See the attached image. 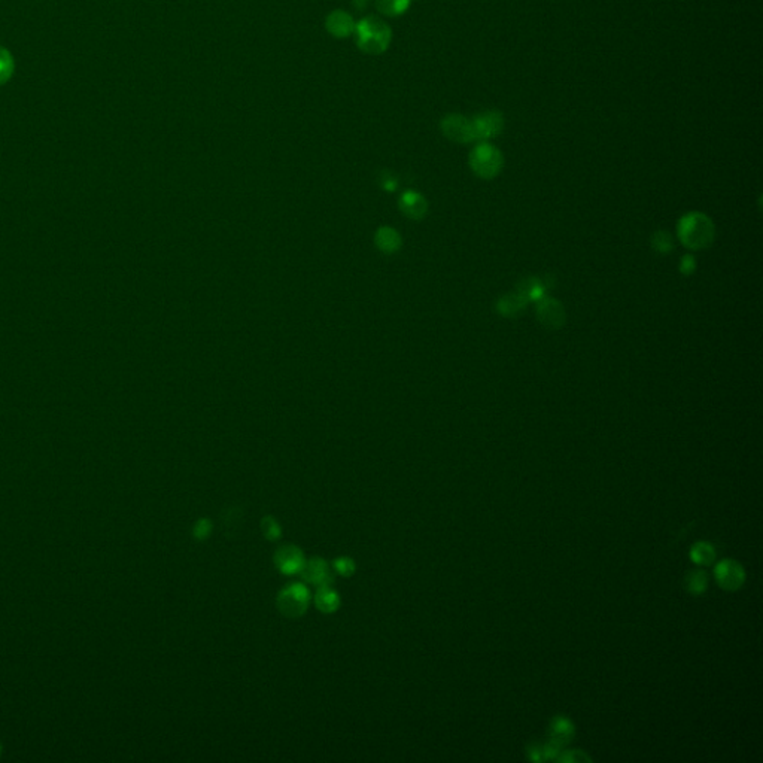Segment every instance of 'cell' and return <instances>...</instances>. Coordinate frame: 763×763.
I'll use <instances>...</instances> for the list:
<instances>
[{"label": "cell", "mask_w": 763, "mask_h": 763, "mask_svg": "<svg viewBox=\"0 0 763 763\" xmlns=\"http://www.w3.org/2000/svg\"><path fill=\"white\" fill-rule=\"evenodd\" d=\"M680 243L690 250H702L713 245L715 225L708 215L693 211L683 215L677 224Z\"/></svg>", "instance_id": "obj_1"}, {"label": "cell", "mask_w": 763, "mask_h": 763, "mask_svg": "<svg viewBox=\"0 0 763 763\" xmlns=\"http://www.w3.org/2000/svg\"><path fill=\"white\" fill-rule=\"evenodd\" d=\"M358 47L367 54H380L390 47L391 29L376 17L361 20L354 29Z\"/></svg>", "instance_id": "obj_2"}, {"label": "cell", "mask_w": 763, "mask_h": 763, "mask_svg": "<svg viewBox=\"0 0 763 763\" xmlns=\"http://www.w3.org/2000/svg\"><path fill=\"white\" fill-rule=\"evenodd\" d=\"M470 167L476 176L486 180L494 179L504 167L503 152L492 143L480 142L470 154Z\"/></svg>", "instance_id": "obj_3"}, {"label": "cell", "mask_w": 763, "mask_h": 763, "mask_svg": "<svg viewBox=\"0 0 763 763\" xmlns=\"http://www.w3.org/2000/svg\"><path fill=\"white\" fill-rule=\"evenodd\" d=\"M311 602V592L303 583H290L278 595V610L285 618L295 619L307 611Z\"/></svg>", "instance_id": "obj_4"}, {"label": "cell", "mask_w": 763, "mask_h": 763, "mask_svg": "<svg viewBox=\"0 0 763 763\" xmlns=\"http://www.w3.org/2000/svg\"><path fill=\"white\" fill-rule=\"evenodd\" d=\"M535 316L539 322L548 329H561L566 322V312L564 304L553 297L544 295L535 306Z\"/></svg>", "instance_id": "obj_5"}, {"label": "cell", "mask_w": 763, "mask_h": 763, "mask_svg": "<svg viewBox=\"0 0 763 763\" xmlns=\"http://www.w3.org/2000/svg\"><path fill=\"white\" fill-rule=\"evenodd\" d=\"M273 561H275L276 568L282 574L295 576L301 573V569L306 564V557L301 549L297 548V545L283 544L276 550Z\"/></svg>", "instance_id": "obj_6"}, {"label": "cell", "mask_w": 763, "mask_h": 763, "mask_svg": "<svg viewBox=\"0 0 763 763\" xmlns=\"http://www.w3.org/2000/svg\"><path fill=\"white\" fill-rule=\"evenodd\" d=\"M471 125H473L474 139L486 142L489 139L497 138V136L503 131L504 120L499 112L489 110V112L480 113V115H477L474 120H471Z\"/></svg>", "instance_id": "obj_7"}, {"label": "cell", "mask_w": 763, "mask_h": 763, "mask_svg": "<svg viewBox=\"0 0 763 763\" xmlns=\"http://www.w3.org/2000/svg\"><path fill=\"white\" fill-rule=\"evenodd\" d=\"M717 583L726 590H736L744 585L746 573L743 565L734 559H725L715 565L714 569Z\"/></svg>", "instance_id": "obj_8"}, {"label": "cell", "mask_w": 763, "mask_h": 763, "mask_svg": "<svg viewBox=\"0 0 763 763\" xmlns=\"http://www.w3.org/2000/svg\"><path fill=\"white\" fill-rule=\"evenodd\" d=\"M441 131L446 138L457 143L474 142L471 121L462 115H448L441 121Z\"/></svg>", "instance_id": "obj_9"}, {"label": "cell", "mask_w": 763, "mask_h": 763, "mask_svg": "<svg viewBox=\"0 0 763 763\" xmlns=\"http://www.w3.org/2000/svg\"><path fill=\"white\" fill-rule=\"evenodd\" d=\"M300 574L306 583L313 585L316 587L333 585L334 582L333 568L322 557H312L311 561H306Z\"/></svg>", "instance_id": "obj_10"}, {"label": "cell", "mask_w": 763, "mask_h": 763, "mask_svg": "<svg viewBox=\"0 0 763 763\" xmlns=\"http://www.w3.org/2000/svg\"><path fill=\"white\" fill-rule=\"evenodd\" d=\"M398 206L400 211L410 220H422L428 212V201L422 194H419L416 191H406L401 194L400 200H398Z\"/></svg>", "instance_id": "obj_11"}, {"label": "cell", "mask_w": 763, "mask_h": 763, "mask_svg": "<svg viewBox=\"0 0 763 763\" xmlns=\"http://www.w3.org/2000/svg\"><path fill=\"white\" fill-rule=\"evenodd\" d=\"M354 29V18L345 10H334L327 17V30L336 38H348Z\"/></svg>", "instance_id": "obj_12"}, {"label": "cell", "mask_w": 763, "mask_h": 763, "mask_svg": "<svg viewBox=\"0 0 763 763\" xmlns=\"http://www.w3.org/2000/svg\"><path fill=\"white\" fill-rule=\"evenodd\" d=\"M528 301L516 292H507L497 301V312L504 318H515L527 309Z\"/></svg>", "instance_id": "obj_13"}, {"label": "cell", "mask_w": 763, "mask_h": 763, "mask_svg": "<svg viewBox=\"0 0 763 763\" xmlns=\"http://www.w3.org/2000/svg\"><path fill=\"white\" fill-rule=\"evenodd\" d=\"M315 606L318 610L325 614H331L337 611L340 607V597L337 594V590L331 587V585L318 587L316 595H315Z\"/></svg>", "instance_id": "obj_14"}, {"label": "cell", "mask_w": 763, "mask_h": 763, "mask_svg": "<svg viewBox=\"0 0 763 763\" xmlns=\"http://www.w3.org/2000/svg\"><path fill=\"white\" fill-rule=\"evenodd\" d=\"M574 736L573 722L564 715H556L550 722V739L565 747Z\"/></svg>", "instance_id": "obj_15"}, {"label": "cell", "mask_w": 763, "mask_h": 763, "mask_svg": "<svg viewBox=\"0 0 763 763\" xmlns=\"http://www.w3.org/2000/svg\"><path fill=\"white\" fill-rule=\"evenodd\" d=\"M376 246L385 254H394L401 246V237L391 227H382L374 236Z\"/></svg>", "instance_id": "obj_16"}, {"label": "cell", "mask_w": 763, "mask_h": 763, "mask_svg": "<svg viewBox=\"0 0 763 763\" xmlns=\"http://www.w3.org/2000/svg\"><path fill=\"white\" fill-rule=\"evenodd\" d=\"M545 290H548V285H545V282H543L539 278L523 279L518 285V292L528 303H531V301L537 303L540 299H543L545 295Z\"/></svg>", "instance_id": "obj_17"}, {"label": "cell", "mask_w": 763, "mask_h": 763, "mask_svg": "<svg viewBox=\"0 0 763 763\" xmlns=\"http://www.w3.org/2000/svg\"><path fill=\"white\" fill-rule=\"evenodd\" d=\"M690 559L697 565H710L715 559V550L713 544L707 541H699L692 545Z\"/></svg>", "instance_id": "obj_18"}, {"label": "cell", "mask_w": 763, "mask_h": 763, "mask_svg": "<svg viewBox=\"0 0 763 763\" xmlns=\"http://www.w3.org/2000/svg\"><path fill=\"white\" fill-rule=\"evenodd\" d=\"M376 8L380 14L388 17H397L406 13L410 6V0H374Z\"/></svg>", "instance_id": "obj_19"}, {"label": "cell", "mask_w": 763, "mask_h": 763, "mask_svg": "<svg viewBox=\"0 0 763 763\" xmlns=\"http://www.w3.org/2000/svg\"><path fill=\"white\" fill-rule=\"evenodd\" d=\"M708 587V576L704 571H690L686 576V589L693 595H701Z\"/></svg>", "instance_id": "obj_20"}, {"label": "cell", "mask_w": 763, "mask_h": 763, "mask_svg": "<svg viewBox=\"0 0 763 763\" xmlns=\"http://www.w3.org/2000/svg\"><path fill=\"white\" fill-rule=\"evenodd\" d=\"M652 248L656 250V252L659 254H671L674 250V238L673 236H671L668 231L665 230H659V231H655L653 236H652Z\"/></svg>", "instance_id": "obj_21"}, {"label": "cell", "mask_w": 763, "mask_h": 763, "mask_svg": "<svg viewBox=\"0 0 763 763\" xmlns=\"http://www.w3.org/2000/svg\"><path fill=\"white\" fill-rule=\"evenodd\" d=\"M15 71L14 57L6 48L0 47V85L6 84Z\"/></svg>", "instance_id": "obj_22"}, {"label": "cell", "mask_w": 763, "mask_h": 763, "mask_svg": "<svg viewBox=\"0 0 763 763\" xmlns=\"http://www.w3.org/2000/svg\"><path fill=\"white\" fill-rule=\"evenodd\" d=\"M261 531H263L264 537L270 541L279 540L282 535V528L279 525V522L273 516H266L263 520H261Z\"/></svg>", "instance_id": "obj_23"}, {"label": "cell", "mask_w": 763, "mask_h": 763, "mask_svg": "<svg viewBox=\"0 0 763 763\" xmlns=\"http://www.w3.org/2000/svg\"><path fill=\"white\" fill-rule=\"evenodd\" d=\"M331 568H333V571H334V573H337V574H340V576H343V577L354 576L355 569H357L355 561L352 559V557H349V556H340V557H336L334 562H333V565H331Z\"/></svg>", "instance_id": "obj_24"}, {"label": "cell", "mask_w": 763, "mask_h": 763, "mask_svg": "<svg viewBox=\"0 0 763 763\" xmlns=\"http://www.w3.org/2000/svg\"><path fill=\"white\" fill-rule=\"evenodd\" d=\"M212 532V522L211 519H200L196 522L194 525V529H192V535H194L196 540H206L209 535Z\"/></svg>", "instance_id": "obj_25"}, {"label": "cell", "mask_w": 763, "mask_h": 763, "mask_svg": "<svg viewBox=\"0 0 763 763\" xmlns=\"http://www.w3.org/2000/svg\"><path fill=\"white\" fill-rule=\"evenodd\" d=\"M559 762H590V757L580 750H569V751H561V755L557 756Z\"/></svg>", "instance_id": "obj_26"}, {"label": "cell", "mask_w": 763, "mask_h": 763, "mask_svg": "<svg viewBox=\"0 0 763 763\" xmlns=\"http://www.w3.org/2000/svg\"><path fill=\"white\" fill-rule=\"evenodd\" d=\"M698 267V263H697V258H694L693 255H685L681 259H680V264H678V269L680 271L683 273L685 276H690L694 273V270H697Z\"/></svg>", "instance_id": "obj_27"}, {"label": "cell", "mask_w": 763, "mask_h": 763, "mask_svg": "<svg viewBox=\"0 0 763 763\" xmlns=\"http://www.w3.org/2000/svg\"><path fill=\"white\" fill-rule=\"evenodd\" d=\"M238 522H241V520H238V513H237L236 508L231 507L230 511H225L224 523H225L227 528H236L238 525Z\"/></svg>", "instance_id": "obj_28"}, {"label": "cell", "mask_w": 763, "mask_h": 763, "mask_svg": "<svg viewBox=\"0 0 763 763\" xmlns=\"http://www.w3.org/2000/svg\"><path fill=\"white\" fill-rule=\"evenodd\" d=\"M528 757L534 762H541L544 760V756H543V746L540 744H532L528 747Z\"/></svg>", "instance_id": "obj_29"}, {"label": "cell", "mask_w": 763, "mask_h": 763, "mask_svg": "<svg viewBox=\"0 0 763 763\" xmlns=\"http://www.w3.org/2000/svg\"><path fill=\"white\" fill-rule=\"evenodd\" d=\"M382 185H383L386 190H395V180H392V179L390 178V175H388V176H385V179L382 180Z\"/></svg>", "instance_id": "obj_30"}]
</instances>
